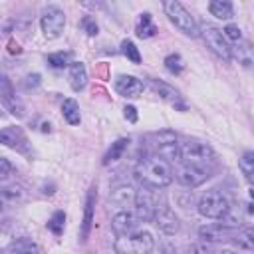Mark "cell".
<instances>
[{
    "label": "cell",
    "mask_w": 254,
    "mask_h": 254,
    "mask_svg": "<svg viewBox=\"0 0 254 254\" xmlns=\"http://www.w3.org/2000/svg\"><path fill=\"white\" fill-rule=\"evenodd\" d=\"M151 143L155 147V153L157 157L165 159L167 163H173V161H181V143L177 139V135L169 129H163V131H157L151 135Z\"/></svg>",
    "instance_id": "obj_6"
},
{
    "label": "cell",
    "mask_w": 254,
    "mask_h": 254,
    "mask_svg": "<svg viewBox=\"0 0 254 254\" xmlns=\"http://www.w3.org/2000/svg\"><path fill=\"white\" fill-rule=\"evenodd\" d=\"M173 177L175 171L171 169V163L157 155L141 159L135 167V179L141 183V187L147 189H163L173 183Z\"/></svg>",
    "instance_id": "obj_1"
},
{
    "label": "cell",
    "mask_w": 254,
    "mask_h": 254,
    "mask_svg": "<svg viewBox=\"0 0 254 254\" xmlns=\"http://www.w3.org/2000/svg\"><path fill=\"white\" fill-rule=\"evenodd\" d=\"M81 28L85 30L87 36H97V32H99V26H97V22H95L91 16H83V20H81Z\"/></svg>",
    "instance_id": "obj_35"
},
{
    "label": "cell",
    "mask_w": 254,
    "mask_h": 254,
    "mask_svg": "<svg viewBox=\"0 0 254 254\" xmlns=\"http://www.w3.org/2000/svg\"><path fill=\"white\" fill-rule=\"evenodd\" d=\"M181 161L198 169L212 171L216 165V153L208 143L200 139H185L181 143Z\"/></svg>",
    "instance_id": "obj_2"
},
{
    "label": "cell",
    "mask_w": 254,
    "mask_h": 254,
    "mask_svg": "<svg viewBox=\"0 0 254 254\" xmlns=\"http://www.w3.org/2000/svg\"><path fill=\"white\" fill-rule=\"evenodd\" d=\"M240 169H242L246 181L254 187V153H252V151H246V153L242 155V159H240Z\"/></svg>",
    "instance_id": "obj_30"
},
{
    "label": "cell",
    "mask_w": 254,
    "mask_h": 254,
    "mask_svg": "<svg viewBox=\"0 0 254 254\" xmlns=\"http://www.w3.org/2000/svg\"><path fill=\"white\" fill-rule=\"evenodd\" d=\"M234 236V230L230 226L220 224H204L198 228V238L202 242H226Z\"/></svg>",
    "instance_id": "obj_18"
},
{
    "label": "cell",
    "mask_w": 254,
    "mask_h": 254,
    "mask_svg": "<svg viewBox=\"0 0 254 254\" xmlns=\"http://www.w3.org/2000/svg\"><path fill=\"white\" fill-rule=\"evenodd\" d=\"M40 83H42V77H40V73H30V75H26V81H24L26 89H36Z\"/></svg>",
    "instance_id": "obj_37"
},
{
    "label": "cell",
    "mask_w": 254,
    "mask_h": 254,
    "mask_svg": "<svg viewBox=\"0 0 254 254\" xmlns=\"http://www.w3.org/2000/svg\"><path fill=\"white\" fill-rule=\"evenodd\" d=\"M189 252H190V254H212V250L206 246V242H198V244H192Z\"/></svg>",
    "instance_id": "obj_39"
},
{
    "label": "cell",
    "mask_w": 254,
    "mask_h": 254,
    "mask_svg": "<svg viewBox=\"0 0 254 254\" xmlns=\"http://www.w3.org/2000/svg\"><path fill=\"white\" fill-rule=\"evenodd\" d=\"M196 208H198V212H200L204 218L222 220V218L230 212V202H228V198H226L220 190L210 189V190H206V192L198 198Z\"/></svg>",
    "instance_id": "obj_5"
},
{
    "label": "cell",
    "mask_w": 254,
    "mask_h": 254,
    "mask_svg": "<svg viewBox=\"0 0 254 254\" xmlns=\"http://www.w3.org/2000/svg\"><path fill=\"white\" fill-rule=\"evenodd\" d=\"M127 147H129V139L127 137H121V139H117L115 143H111V147L107 149V153L103 155V165H111V163H117L121 157H123V153L127 151Z\"/></svg>",
    "instance_id": "obj_25"
},
{
    "label": "cell",
    "mask_w": 254,
    "mask_h": 254,
    "mask_svg": "<svg viewBox=\"0 0 254 254\" xmlns=\"http://www.w3.org/2000/svg\"><path fill=\"white\" fill-rule=\"evenodd\" d=\"M6 252L8 254H42V246L28 236H20L8 244Z\"/></svg>",
    "instance_id": "obj_21"
},
{
    "label": "cell",
    "mask_w": 254,
    "mask_h": 254,
    "mask_svg": "<svg viewBox=\"0 0 254 254\" xmlns=\"http://www.w3.org/2000/svg\"><path fill=\"white\" fill-rule=\"evenodd\" d=\"M123 117L129 121V123H137V109L133 107V105H125V109H123Z\"/></svg>",
    "instance_id": "obj_38"
},
{
    "label": "cell",
    "mask_w": 254,
    "mask_h": 254,
    "mask_svg": "<svg viewBox=\"0 0 254 254\" xmlns=\"http://www.w3.org/2000/svg\"><path fill=\"white\" fill-rule=\"evenodd\" d=\"M208 12L218 20H232L234 18V8L226 0H212L208 4Z\"/></svg>",
    "instance_id": "obj_26"
},
{
    "label": "cell",
    "mask_w": 254,
    "mask_h": 254,
    "mask_svg": "<svg viewBox=\"0 0 254 254\" xmlns=\"http://www.w3.org/2000/svg\"><path fill=\"white\" fill-rule=\"evenodd\" d=\"M62 115L69 125H79L81 115H79V105L75 99H64L62 103Z\"/></svg>",
    "instance_id": "obj_27"
},
{
    "label": "cell",
    "mask_w": 254,
    "mask_h": 254,
    "mask_svg": "<svg viewBox=\"0 0 254 254\" xmlns=\"http://www.w3.org/2000/svg\"><path fill=\"white\" fill-rule=\"evenodd\" d=\"M163 64H165L167 71L173 73V75H179V73L185 69V62H183L181 54H169V56L163 60Z\"/></svg>",
    "instance_id": "obj_31"
},
{
    "label": "cell",
    "mask_w": 254,
    "mask_h": 254,
    "mask_svg": "<svg viewBox=\"0 0 254 254\" xmlns=\"http://www.w3.org/2000/svg\"><path fill=\"white\" fill-rule=\"evenodd\" d=\"M232 60H236L238 65L252 69L254 67V46L248 40H240L232 46Z\"/></svg>",
    "instance_id": "obj_20"
},
{
    "label": "cell",
    "mask_w": 254,
    "mask_h": 254,
    "mask_svg": "<svg viewBox=\"0 0 254 254\" xmlns=\"http://www.w3.org/2000/svg\"><path fill=\"white\" fill-rule=\"evenodd\" d=\"M157 200L151 192V189L141 187L137 190V198H135V212L139 216V220H153L155 210H157Z\"/></svg>",
    "instance_id": "obj_13"
},
{
    "label": "cell",
    "mask_w": 254,
    "mask_h": 254,
    "mask_svg": "<svg viewBox=\"0 0 254 254\" xmlns=\"http://www.w3.org/2000/svg\"><path fill=\"white\" fill-rule=\"evenodd\" d=\"M135 198H137V190L131 185H119L109 192V202L119 206L121 210H127V206L135 204Z\"/></svg>",
    "instance_id": "obj_19"
},
{
    "label": "cell",
    "mask_w": 254,
    "mask_h": 254,
    "mask_svg": "<svg viewBox=\"0 0 254 254\" xmlns=\"http://www.w3.org/2000/svg\"><path fill=\"white\" fill-rule=\"evenodd\" d=\"M46 62L56 67V69H62V67H69L73 62H71V52H54V54H48Z\"/></svg>",
    "instance_id": "obj_28"
},
{
    "label": "cell",
    "mask_w": 254,
    "mask_h": 254,
    "mask_svg": "<svg viewBox=\"0 0 254 254\" xmlns=\"http://www.w3.org/2000/svg\"><path fill=\"white\" fill-rule=\"evenodd\" d=\"M0 143L10 147V149H16L18 153L22 155H28L30 153V143H28V137L24 133L22 127L18 125H10V127H4L2 133H0Z\"/></svg>",
    "instance_id": "obj_11"
},
{
    "label": "cell",
    "mask_w": 254,
    "mask_h": 254,
    "mask_svg": "<svg viewBox=\"0 0 254 254\" xmlns=\"http://www.w3.org/2000/svg\"><path fill=\"white\" fill-rule=\"evenodd\" d=\"M218 254H238V252H234V250H220Z\"/></svg>",
    "instance_id": "obj_41"
},
{
    "label": "cell",
    "mask_w": 254,
    "mask_h": 254,
    "mask_svg": "<svg viewBox=\"0 0 254 254\" xmlns=\"http://www.w3.org/2000/svg\"><path fill=\"white\" fill-rule=\"evenodd\" d=\"M14 171V167H12V163L6 159V157H2L0 159V179L2 181H6L8 177H10V173Z\"/></svg>",
    "instance_id": "obj_36"
},
{
    "label": "cell",
    "mask_w": 254,
    "mask_h": 254,
    "mask_svg": "<svg viewBox=\"0 0 254 254\" xmlns=\"http://www.w3.org/2000/svg\"><path fill=\"white\" fill-rule=\"evenodd\" d=\"M200 36H202L206 48H210L212 54H216L224 62H230L232 60V46L228 44V40L224 38V34H222L220 28H216L212 24H204L200 28Z\"/></svg>",
    "instance_id": "obj_7"
},
{
    "label": "cell",
    "mask_w": 254,
    "mask_h": 254,
    "mask_svg": "<svg viewBox=\"0 0 254 254\" xmlns=\"http://www.w3.org/2000/svg\"><path fill=\"white\" fill-rule=\"evenodd\" d=\"M67 81L71 85L73 91H81L87 83V69L81 62H73L69 67H67Z\"/></svg>",
    "instance_id": "obj_22"
},
{
    "label": "cell",
    "mask_w": 254,
    "mask_h": 254,
    "mask_svg": "<svg viewBox=\"0 0 254 254\" xmlns=\"http://www.w3.org/2000/svg\"><path fill=\"white\" fill-rule=\"evenodd\" d=\"M222 34H224V38H226L228 42H232V44H238V42L242 40V32H240V28L234 26V24H226V26L222 28Z\"/></svg>",
    "instance_id": "obj_34"
},
{
    "label": "cell",
    "mask_w": 254,
    "mask_h": 254,
    "mask_svg": "<svg viewBox=\"0 0 254 254\" xmlns=\"http://www.w3.org/2000/svg\"><path fill=\"white\" fill-rule=\"evenodd\" d=\"M139 224V216L133 210H119L113 218H111V228L117 236H125L131 234Z\"/></svg>",
    "instance_id": "obj_16"
},
{
    "label": "cell",
    "mask_w": 254,
    "mask_h": 254,
    "mask_svg": "<svg viewBox=\"0 0 254 254\" xmlns=\"http://www.w3.org/2000/svg\"><path fill=\"white\" fill-rule=\"evenodd\" d=\"M163 10H165L167 18L171 20V24H175V28H179L185 36H190V38L198 36V26H196L192 14L179 0H165Z\"/></svg>",
    "instance_id": "obj_4"
},
{
    "label": "cell",
    "mask_w": 254,
    "mask_h": 254,
    "mask_svg": "<svg viewBox=\"0 0 254 254\" xmlns=\"http://www.w3.org/2000/svg\"><path fill=\"white\" fill-rule=\"evenodd\" d=\"M64 224H65V212H64V210H56V212L50 216V220H48V230L54 232L56 236H62Z\"/></svg>",
    "instance_id": "obj_32"
},
{
    "label": "cell",
    "mask_w": 254,
    "mask_h": 254,
    "mask_svg": "<svg viewBox=\"0 0 254 254\" xmlns=\"http://www.w3.org/2000/svg\"><path fill=\"white\" fill-rule=\"evenodd\" d=\"M250 198H252V200H254V190H250Z\"/></svg>",
    "instance_id": "obj_42"
},
{
    "label": "cell",
    "mask_w": 254,
    "mask_h": 254,
    "mask_svg": "<svg viewBox=\"0 0 254 254\" xmlns=\"http://www.w3.org/2000/svg\"><path fill=\"white\" fill-rule=\"evenodd\" d=\"M8 46H10V48H8V52H10V54H20V52H22V48H20L16 42H10Z\"/></svg>",
    "instance_id": "obj_40"
},
{
    "label": "cell",
    "mask_w": 254,
    "mask_h": 254,
    "mask_svg": "<svg viewBox=\"0 0 254 254\" xmlns=\"http://www.w3.org/2000/svg\"><path fill=\"white\" fill-rule=\"evenodd\" d=\"M113 87H115V91H117L121 97H129V99L139 97V95L143 93V89H145V85H143V81H141L139 77H135V75H125V73H121V75L115 77Z\"/></svg>",
    "instance_id": "obj_15"
},
{
    "label": "cell",
    "mask_w": 254,
    "mask_h": 254,
    "mask_svg": "<svg viewBox=\"0 0 254 254\" xmlns=\"http://www.w3.org/2000/svg\"><path fill=\"white\" fill-rule=\"evenodd\" d=\"M153 222L155 226L167 234V236H173L181 230V222H179V216L173 212V208L169 204H157V210H155V216H153Z\"/></svg>",
    "instance_id": "obj_10"
},
{
    "label": "cell",
    "mask_w": 254,
    "mask_h": 254,
    "mask_svg": "<svg viewBox=\"0 0 254 254\" xmlns=\"http://www.w3.org/2000/svg\"><path fill=\"white\" fill-rule=\"evenodd\" d=\"M149 87H151V91H153L157 97H161V99L167 101L169 105H173V107H177V109H181V111L187 109V105H185L183 99H181V93H179L173 85H169V83H165V81H161V79L149 77Z\"/></svg>",
    "instance_id": "obj_12"
},
{
    "label": "cell",
    "mask_w": 254,
    "mask_h": 254,
    "mask_svg": "<svg viewBox=\"0 0 254 254\" xmlns=\"http://www.w3.org/2000/svg\"><path fill=\"white\" fill-rule=\"evenodd\" d=\"M230 242L238 250H244V252L254 254V226H244V228L236 230L234 236L230 238Z\"/></svg>",
    "instance_id": "obj_23"
},
{
    "label": "cell",
    "mask_w": 254,
    "mask_h": 254,
    "mask_svg": "<svg viewBox=\"0 0 254 254\" xmlns=\"http://www.w3.org/2000/svg\"><path fill=\"white\" fill-rule=\"evenodd\" d=\"M95 200H97V187L91 185L87 194H85V206H83V220L79 226V238L81 242H85L89 238L91 226H93V214H95Z\"/></svg>",
    "instance_id": "obj_14"
},
{
    "label": "cell",
    "mask_w": 254,
    "mask_h": 254,
    "mask_svg": "<svg viewBox=\"0 0 254 254\" xmlns=\"http://www.w3.org/2000/svg\"><path fill=\"white\" fill-rule=\"evenodd\" d=\"M40 28L44 32V36L48 40H56L62 36L64 28H65V14L58 8V6H48L44 12H42V18H40Z\"/></svg>",
    "instance_id": "obj_8"
},
{
    "label": "cell",
    "mask_w": 254,
    "mask_h": 254,
    "mask_svg": "<svg viewBox=\"0 0 254 254\" xmlns=\"http://www.w3.org/2000/svg\"><path fill=\"white\" fill-rule=\"evenodd\" d=\"M208 177H210V171L198 169V167H192V165H187V163H179V167L175 171V179L187 189L200 187Z\"/></svg>",
    "instance_id": "obj_9"
},
{
    "label": "cell",
    "mask_w": 254,
    "mask_h": 254,
    "mask_svg": "<svg viewBox=\"0 0 254 254\" xmlns=\"http://www.w3.org/2000/svg\"><path fill=\"white\" fill-rule=\"evenodd\" d=\"M121 54L131 62V64H141V54L137 50V46L131 40H123L121 42Z\"/></svg>",
    "instance_id": "obj_33"
},
{
    "label": "cell",
    "mask_w": 254,
    "mask_h": 254,
    "mask_svg": "<svg viewBox=\"0 0 254 254\" xmlns=\"http://www.w3.org/2000/svg\"><path fill=\"white\" fill-rule=\"evenodd\" d=\"M24 198H26V192H24V189L20 185H10V187L2 189V200L4 202L16 204V202H22Z\"/></svg>",
    "instance_id": "obj_29"
},
{
    "label": "cell",
    "mask_w": 254,
    "mask_h": 254,
    "mask_svg": "<svg viewBox=\"0 0 254 254\" xmlns=\"http://www.w3.org/2000/svg\"><path fill=\"white\" fill-rule=\"evenodd\" d=\"M157 32H159V30H157V26L153 24V16H151L149 12L139 14V22H137V26H135V34H137L139 38L147 40V38H153Z\"/></svg>",
    "instance_id": "obj_24"
},
{
    "label": "cell",
    "mask_w": 254,
    "mask_h": 254,
    "mask_svg": "<svg viewBox=\"0 0 254 254\" xmlns=\"http://www.w3.org/2000/svg\"><path fill=\"white\" fill-rule=\"evenodd\" d=\"M0 97H2V105L16 117H22L24 115V105L22 101L14 95V89H12V83L6 75H2V81H0Z\"/></svg>",
    "instance_id": "obj_17"
},
{
    "label": "cell",
    "mask_w": 254,
    "mask_h": 254,
    "mask_svg": "<svg viewBox=\"0 0 254 254\" xmlns=\"http://www.w3.org/2000/svg\"><path fill=\"white\" fill-rule=\"evenodd\" d=\"M155 248V238L147 230H137L125 236H119L113 244L117 254H151Z\"/></svg>",
    "instance_id": "obj_3"
}]
</instances>
